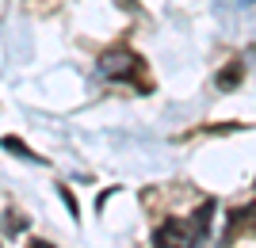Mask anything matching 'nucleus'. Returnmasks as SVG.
Instances as JSON below:
<instances>
[{
    "mask_svg": "<svg viewBox=\"0 0 256 248\" xmlns=\"http://www.w3.org/2000/svg\"><path fill=\"white\" fill-rule=\"evenodd\" d=\"M0 145H4V149H12L16 157H23V161H42V157H38V153H31L20 138H0Z\"/></svg>",
    "mask_w": 256,
    "mask_h": 248,
    "instance_id": "nucleus-4",
    "label": "nucleus"
},
{
    "mask_svg": "<svg viewBox=\"0 0 256 248\" xmlns=\"http://www.w3.org/2000/svg\"><path fill=\"white\" fill-rule=\"evenodd\" d=\"M142 57L130 50V46H111V50H104L100 54V73L107 76V80H122V84H138L142 76Z\"/></svg>",
    "mask_w": 256,
    "mask_h": 248,
    "instance_id": "nucleus-1",
    "label": "nucleus"
},
{
    "mask_svg": "<svg viewBox=\"0 0 256 248\" xmlns=\"http://www.w3.org/2000/svg\"><path fill=\"white\" fill-rule=\"evenodd\" d=\"M206 233L195 226V218H168L153 229V248H195Z\"/></svg>",
    "mask_w": 256,
    "mask_h": 248,
    "instance_id": "nucleus-2",
    "label": "nucleus"
},
{
    "mask_svg": "<svg viewBox=\"0 0 256 248\" xmlns=\"http://www.w3.org/2000/svg\"><path fill=\"white\" fill-rule=\"evenodd\" d=\"M8 222H4V229H8V233H23V229H27V218L23 214H16V210H8Z\"/></svg>",
    "mask_w": 256,
    "mask_h": 248,
    "instance_id": "nucleus-5",
    "label": "nucleus"
},
{
    "mask_svg": "<svg viewBox=\"0 0 256 248\" xmlns=\"http://www.w3.org/2000/svg\"><path fill=\"white\" fill-rule=\"evenodd\" d=\"M27 248H54L50 241H27Z\"/></svg>",
    "mask_w": 256,
    "mask_h": 248,
    "instance_id": "nucleus-6",
    "label": "nucleus"
},
{
    "mask_svg": "<svg viewBox=\"0 0 256 248\" xmlns=\"http://www.w3.org/2000/svg\"><path fill=\"white\" fill-rule=\"evenodd\" d=\"M214 84L222 88V92H226V88H237V84H241V61H234V65H226L222 73H218V80H214Z\"/></svg>",
    "mask_w": 256,
    "mask_h": 248,
    "instance_id": "nucleus-3",
    "label": "nucleus"
}]
</instances>
